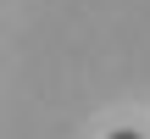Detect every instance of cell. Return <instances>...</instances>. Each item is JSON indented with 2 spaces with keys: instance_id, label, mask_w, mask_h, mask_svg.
<instances>
[{
  "instance_id": "obj_1",
  "label": "cell",
  "mask_w": 150,
  "mask_h": 139,
  "mask_svg": "<svg viewBox=\"0 0 150 139\" xmlns=\"http://www.w3.org/2000/svg\"><path fill=\"white\" fill-rule=\"evenodd\" d=\"M106 139H139V134H134V128H117V134H106Z\"/></svg>"
}]
</instances>
